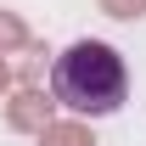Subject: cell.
Masks as SVG:
<instances>
[{"mask_svg": "<svg viewBox=\"0 0 146 146\" xmlns=\"http://www.w3.org/2000/svg\"><path fill=\"white\" fill-rule=\"evenodd\" d=\"M17 90V73H11V62H6V56H0V96H11Z\"/></svg>", "mask_w": 146, "mask_h": 146, "instance_id": "obj_6", "label": "cell"}, {"mask_svg": "<svg viewBox=\"0 0 146 146\" xmlns=\"http://www.w3.org/2000/svg\"><path fill=\"white\" fill-rule=\"evenodd\" d=\"M11 51H28V23L0 6V56H11Z\"/></svg>", "mask_w": 146, "mask_h": 146, "instance_id": "obj_4", "label": "cell"}, {"mask_svg": "<svg viewBox=\"0 0 146 146\" xmlns=\"http://www.w3.org/2000/svg\"><path fill=\"white\" fill-rule=\"evenodd\" d=\"M51 107H56V101L39 90V84H17V90L6 96V129H17V135H39L45 124H56Z\"/></svg>", "mask_w": 146, "mask_h": 146, "instance_id": "obj_2", "label": "cell"}, {"mask_svg": "<svg viewBox=\"0 0 146 146\" xmlns=\"http://www.w3.org/2000/svg\"><path fill=\"white\" fill-rule=\"evenodd\" d=\"M34 141H39V146H96V135H90L84 118H62V124H45Z\"/></svg>", "mask_w": 146, "mask_h": 146, "instance_id": "obj_3", "label": "cell"}, {"mask_svg": "<svg viewBox=\"0 0 146 146\" xmlns=\"http://www.w3.org/2000/svg\"><path fill=\"white\" fill-rule=\"evenodd\" d=\"M129 96V68L107 39H73L51 68V101L73 118H112Z\"/></svg>", "mask_w": 146, "mask_h": 146, "instance_id": "obj_1", "label": "cell"}, {"mask_svg": "<svg viewBox=\"0 0 146 146\" xmlns=\"http://www.w3.org/2000/svg\"><path fill=\"white\" fill-rule=\"evenodd\" d=\"M101 6V17H112V23H141L146 17V0H96Z\"/></svg>", "mask_w": 146, "mask_h": 146, "instance_id": "obj_5", "label": "cell"}]
</instances>
